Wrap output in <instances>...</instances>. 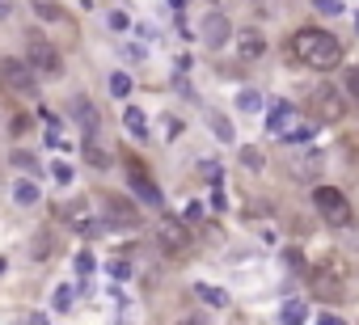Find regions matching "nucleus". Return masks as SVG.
I'll use <instances>...</instances> for the list:
<instances>
[{"mask_svg":"<svg viewBox=\"0 0 359 325\" xmlns=\"http://www.w3.org/2000/svg\"><path fill=\"white\" fill-rule=\"evenodd\" d=\"M26 64L34 68V76L42 72V76H51V81H56V76H64V56H60V51L56 47H51V38L47 34H30V42H26Z\"/></svg>","mask_w":359,"mask_h":325,"instance_id":"nucleus-2","label":"nucleus"},{"mask_svg":"<svg viewBox=\"0 0 359 325\" xmlns=\"http://www.w3.org/2000/svg\"><path fill=\"white\" fill-rule=\"evenodd\" d=\"M212 127L220 131V140H233V127H228V119H224V115H212Z\"/></svg>","mask_w":359,"mask_h":325,"instance_id":"nucleus-23","label":"nucleus"},{"mask_svg":"<svg viewBox=\"0 0 359 325\" xmlns=\"http://www.w3.org/2000/svg\"><path fill=\"white\" fill-rule=\"evenodd\" d=\"M13 165H22V169H34V165H38V160H34L30 152H13Z\"/></svg>","mask_w":359,"mask_h":325,"instance_id":"nucleus-24","label":"nucleus"},{"mask_svg":"<svg viewBox=\"0 0 359 325\" xmlns=\"http://www.w3.org/2000/svg\"><path fill=\"white\" fill-rule=\"evenodd\" d=\"M51 249H56V241H51V237L42 233V237L30 245V258H34V262H38V258H51Z\"/></svg>","mask_w":359,"mask_h":325,"instance_id":"nucleus-18","label":"nucleus"},{"mask_svg":"<svg viewBox=\"0 0 359 325\" xmlns=\"http://www.w3.org/2000/svg\"><path fill=\"white\" fill-rule=\"evenodd\" d=\"M267 127H271V135L287 140V135L300 127V119H296V106H292V101H275V110L267 115Z\"/></svg>","mask_w":359,"mask_h":325,"instance_id":"nucleus-8","label":"nucleus"},{"mask_svg":"<svg viewBox=\"0 0 359 325\" xmlns=\"http://www.w3.org/2000/svg\"><path fill=\"white\" fill-rule=\"evenodd\" d=\"M317 9H322V13H338L342 5H338V0H317Z\"/></svg>","mask_w":359,"mask_h":325,"instance_id":"nucleus-30","label":"nucleus"},{"mask_svg":"<svg viewBox=\"0 0 359 325\" xmlns=\"http://www.w3.org/2000/svg\"><path fill=\"white\" fill-rule=\"evenodd\" d=\"M342 85H347L351 97H359V68H347V72H342Z\"/></svg>","mask_w":359,"mask_h":325,"instance_id":"nucleus-21","label":"nucleus"},{"mask_svg":"<svg viewBox=\"0 0 359 325\" xmlns=\"http://www.w3.org/2000/svg\"><path fill=\"white\" fill-rule=\"evenodd\" d=\"M110 93H115V97H127V93H131V81H127L123 72H115V76H110Z\"/></svg>","mask_w":359,"mask_h":325,"instance_id":"nucleus-20","label":"nucleus"},{"mask_svg":"<svg viewBox=\"0 0 359 325\" xmlns=\"http://www.w3.org/2000/svg\"><path fill=\"white\" fill-rule=\"evenodd\" d=\"M199 38H203V47H208V51H220L233 38V22L224 13H208V17L199 22Z\"/></svg>","mask_w":359,"mask_h":325,"instance_id":"nucleus-6","label":"nucleus"},{"mask_svg":"<svg viewBox=\"0 0 359 325\" xmlns=\"http://www.w3.org/2000/svg\"><path fill=\"white\" fill-rule=\"evenodd\" d=\"M157 233H161V245L169 249V253H186L190 249V228H186V220H174V215H165V220L157 224Z\"/></svg>","mask_w":359,"mask_h":325,"instance_id":"nucleus-7","label":"nucleus"},{"mask_svg":"<svg viewBox=\"0 0 359 325\" xmlns=\"http://www.w3.org/2000/svg\"><path fill=\"white\" fill-rule=\"evenodd\" d=\"M237 101H241V110H245V115L262 110V93H258V89H241V97H237Z\"/></svg>","mask_w":359,"mask_h":325,"instance_id":"nucleus-17","label":"nucleus"},{"mask_svg":"<svg viewBox=\"0 0 359 325\" xmlns=\"http://www.w3.org/2000/svg\"><path fill=\"white\" fill-rule=\"evenodd\" d=\"M101 211H106V220H115V224H135V220H140V211H135L127 199H119V194H106Z\"/></svg>","mask_w":359,"mask_h":325,"instance_id":"nucleus-13","label":"nucleus"},{"mask_svg":"<svg viewBox=\"0 0 359 325\" xmlns=\"http://www.w3.org/2000/svg\"><path fill=\"white\" fill-rule=\"evenodd\" d=\"M131 190L140 194L144 207H161V190H157V182L148 178V169L140 165V160H131Z\"/></svg>","mask_w":359,"mask_h":325,"instance_id":"nucleus-10","label":"nucleus"},{"mask_svg":"<svg viewBox=\"0 0 359 325\" xmlns=\"http://www.w3.org/2000/svg\"><path fill=\"white\" fill-rule=\"evenodd\" d=\"M355 26H359V17H355Z\"/></svg>","mask_w":359,"mask_h":325,"instance_id":"nucleus-33","label":"nucleus"},{"mask_svg":"<svg viewBox=\"0 0 359 325\" xmlns=\"http://www.w3.org/2000/svg\"><path fill=\"white\" fill-rule=\"evenodd\" d=\"M110 275H115V279H127L131 270H127V262H115V266H110Z\"/></svg>","mask_w":359,"mask_h":325,"instance_id":"nucleus-29","label":"nucleus"},{"mask_svg":"<svg viewBox=\"0 0 359 325\" xmlns=\"http://www.w3.org/2000/svg\"><path fill=\"white\" fill-rule=\"evenodd\" d=\"M123 123H127V131H131V135H140V140L148 135V119H144V115L135 110V106H131V110L123 115Z\"/></svg>","mask_w":359,"mask_h":325,"instance_id":"nucleus-16","label":"nucleus"},{"mask_svg":"<svg viewBox=\"0 0 359 325\" xmlns=\"http://www.w3.org/2000/svg\"><path fill=\"white\" fill-rule=\"evenodd\" d=\"M178 325H203V321H194V317H182V321H178Z\"/></svg>","mask_w":359,"mask_h":325,"instance_id":"nucleus-32","label":"nucleus"},{"mask_svg":"<svg viewBox=\"0 0 359 325\" xmlns=\"http://www.w3.org/2000/svg\"><path fill=\"white\" fill-rule=\"evenodd\" d=\"M194 292H199V300H203V304H212V308H224V304H228V292H220V288H208V283H199Z\"/></svg>","mask_w":359,"mask_h":325,"instance_id":"nucleus-15","label":"nucleus"},{"mask_svg":"<svg viewBox=\"0 0 359 325\" xmlns=\"http://www.w3.org/2000/svg\"><path fill=\"white\" fill-rule=\"evenodd\" d=\"M13 199H17L22 207H34V203H42V194H38V186H34V182H17V186H13Z\"/></svg>","mask_w":359,"mask_h":325,"instance_id":"nucleus-14","label":"nucleus"},{"mask_svg":"<svg viewBox=\"0 0 359 325\" xmlns=\"http://www.w3.org/2000/svg\"><path fill=\"white\" fill-rule=\"evenodd\" d=\"M89 207H93V203H89V199H81V203H72V207L64 211L68 220H72V228H76V233H85V237H93V233L101 228V224L93 220V211H89Z\"/></svg>","mask_w":359,"mask_h":325,"instance_id":"nucleus-12","label":"nucleus"},{"mask_svg":"<svg viewBox=\"0 0 359 325\" xmlns=\"http://www.w3.org/2000/svg\"><path fill=\"white\" fill-rule=\"evenodd\" d=\"M292 56H296V64H304V68L330 72V68H338V64H342V47H338V38H334L330 30L304 26V30H296V34H292Z\"/></svg>","mask_w":359,"mask_h":325,"instance_id":"nucleus-1","label":"nucleus"},{"mask_svg":"<svg viewBox=\"0 0 359 325\" xmlns=\"http://www.w3.org/2000/svg\"><path fill=\"white\" fill-rule=\"evenodd\" d=\"M283 321H287V325H300V304H287V308H283Z\"/></svg>","mask_w":359,"mask_h":325,"instance_id":"nucleus-27","label":"nucleus"},{"mask_svg":"<svg viewBox=\"0 0 359 325\" xmlns=\"http://www.w3.org/2000/svg\"><path fill=\"white\" fill-rule=\"evenodd\" d=\"M309 288L317 300H338L342 296V275H334V270H309Z\"/></svg>","mask_w":359,"mask_h":325,"instance_id":"nucleus-11","label":"nucleus"},{"mask_svg":"<svg viewBox=\"0 0 359 325\" xmlns=\"http://www.w3.org/2000/svg\"><path fill=\"white\" fill-rule=\"evenodd\" d=\"M9 13H13V0H0V22H5Z\"/></svg>","mask_w":359,"mask_h":325,"instance_id":"nucleus-31","label":"nucleus"},{"mask_svg":"<svg viewBox=\"0 0 359 325\" xmlns=\"http://www.w3.org/2000/svg\"><path fill=\"white\" fill-rule=\"evenodd\" d=\"M56 182H72V165H68V160H60V165H56Z\"/></svg>","mask_w":359,"mask_h":325,"instance_id":"nucleus-25","label":"nucleus"},{"mask_svg":"<svg viewBox=\"0 0 359 325\" xmlns=\"http://www.w3.org/2000/svg\"><path fill=\"white\" fill-rule=\"evenodd\" d=\"M313 207H317V215L330 228H347L355 220V211H351V203H347V194L338 186H317L313 190Z\"/></svg>","mask_w":359,"mask_h":325,"instance_id":"nucleus-3","label":"nucleus"},{"mask_svg":"<svg viewBox=\"0 0 359 325\" xmlns=\"http://www.w3.org/2000/svg\"><path fill=\"white\" fill-rule=\"evenodd\" d=\"M0 85L13 89V93H22V97H30V93L38 89V76H34V68H30L26 60L5 56V60H0Z\"/></svg>","mask_w":359,"mask_h":325,"instance_id":"nucleus-4","label":"nucleus"},{"mask_svg":"<svg viewBox=\"0 0 359 325\" xmlns=\"http://www.w3.org/2000/svg\"><path fill=\"white\" fill-rule=\"evenodd\" d=\"M309 110H313L317 123H338V119H342V89H334V85H317L313 97H309Z\"/></svg>","mask_w":359,"mask_h":325,"instance_id":"nucleus-5","label":"nucleus"},{"mask_svg":"<svg viewBox=\"0 0 359 325\" xmlns=\"http://www.w3.org/2000/svg\"><path fill=\"white\" fill-rule=\"evenodd\" d=\"M68 300H72V292H68V288H60V292H56V308H72Z\"/></svg>","mask_w":359,"mask_h":325,"instance_id":"nucleus-28","label":"nucleus"},{"mask_svg":"<svg viewBox=\"0 0 359 325\" xmlns=\"http://www.w3.org/2000/svg\"><path fill=\"white\" fill-rule=\"evenodd\" d=\"M85 156L93 160V165H106V160H110V152H101V148H97L93 140H89V148H85Z\"/></svg>","mask_w":359,"mask_h":325,"instance_id":"nucleus-22","label":"nucleus"},{"mask_svg":"<svg viewBox=\"0 0 359 325\" xmlns=\"http://www.w3.org/2000/svg\"><path fill=\"white\" fill-rule=\"evenodd\" d=\"M237 56H241V64H253V60H262L267 56V34L262 30H241L237 34Z\"/></svg>","mask_w":359,"mask_h":325,"instance_id":"nucleus-9","label":"nucleus"},{"mask_svg":"<svg viewBox=\"0 0 359 325\" xmlns=\"http://www.w3.org/2000/svg\"><path fill=\"white\" fill-rule=\"evenodd\" d=\"M241 165L245 169H262V152L258 148H241Z\"/></svg>","mask_w":359,"mask_h":325,"instance_id":"nucleus-19","label":"nucleus"},{"mask_svg":"<svg viewBox=\"0 0 359 325\" xmlns=\"http://www.w3.org/2000/svg\"><path fill=\"white\" fill-rule=\"evenodd\" d=\"M76 270H81V275H89V270H93V253H76Z\"/></svg>","mask_w":359,"mask_h":325,"instance_id":"nucleus-26","label":"nucleus"}]
</instances>
